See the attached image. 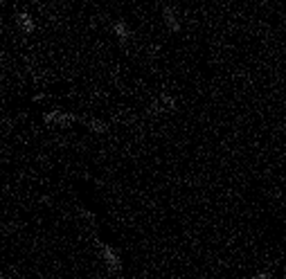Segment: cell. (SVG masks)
Masks as SVG:
<instances>
[{"label": "cell", "instance_id": "6da1fadb", "mask_svg": "<svg viewBox=\"0 0 286 279\" xmlns=\"http://www.w3.org/2000/svg\"><path fill=\"white\" fill-rule=\"evenodd\" d=\"M99 252H102V259L106 261V266H108L111 273H120V270H122V259H120V254L115 252L111 245L99 243Z\"/></svg>", "mask_w": 286, "mask_h": 279}, {"label": "cell", "instance_id": "30bf717a", "mask_svg": "<svg viewBox=\"0 0 286 279\" xmlns=\"http://www.w3.org/2000/svg\"><path fill=\"white\" fill-rule=\"evenodd\" d=\"M0 279H2V277H0Z\"/></svg>", "mask_w": 286, "mask_h": 279}, {"label": "cell", "instance_id": "3957f363", "mask_svg": "<svg viewBox=\"0 0 286 279\" xmlns=\"http://www.w3.org/2000/svg\"><path fill=\"white\" fill-rule=\"evenodd\" d=\"M16 23H18V27H21L25 34H32V32L36 30V23H34V18H32L27 11H21V14L16 16Z\"/></svg>", "mask_w": 286, "mask_h": 279}, {"label": "cell", "instance_id": "7a4b0ae2", "mask_svg": "<svg viewBox=\"0 0 286 279\" xmlns=\"http://www.w3.org/2000/svg\"><path fill=\"white\" fill-rule=\"evenodd\" d=\"M43 120H45V124H50V126H70V124L77 122V117L75 115H70V113H61V111L45 113Z\"/></svg>", "mask_w": 286, "mask_h": 279}, {"label": "cell", "instance_id": "ba28073f", "mask_svg": "<svg viewBox=\"0 0 286 279\" xmlns=\"http://www.w3.org/2000/svg\"><path fill=\"white\" fill-rule=\"evenodd\" d=\"M252 279H268V270H264V273H259L257 277H252Z\"/></svg>", "mask_w": 286, "mask_h": 279}, {"label": "cell", "instance_id": "277c9868", "mask_svg": "<svg viewBox=\"0 0 286 279\" xmlns=\"http://www.w3.org/2000/svg\"><path fill=\"white\" fill-rule=\"evenodd\" d=\"M176 106V99L171 95H163L158 102L151 106V113H163V111H171Z\"/></svg>", "mask_w": 286, "mask_h": 279}, {"label": "cell", "instance_id": "52a82bcc", "mask_svg": "<svg viewBox=\"0 0 286 279\" xmlns=\"http://www.w3.org/2000/svg\"><path fill=\"white\" fill-rule=\"evenodd\" d=\"M86 122V126L90 128V131H95V133H106V124L102 122V120H83Z\"/></svg>", "mask_w": 286, "mask_h": 279}, {"label": "cell", "instance_id": "9c48e42d", "mask_svg": "<svg viewBox=\"0 0 286 279\" xmlns=\"http://www.w3.org/2000/svg\"><path fill=\"white\" fill-rule=\"evenodd\" d=\"M95 279H104V277H95Z\"/></svg>", "mask_w": 286, "mask_h": 279}, {"label": "cell", "instance_id": "8992f818", "mask_svg": "<svg viewBox=\"0 0 286 279\" xmlns=\"http://www.w3.org/2000/svg\"><path fill=\"white\" fill-rule=\"evenodd\" d=\"M113 32L118 34V39H120L122 43H126L128 39H131V30L126 27V23H124V21H118V23H115V25H113Z\"/></svg>", "mask_w": 286, "mask_h": 279}, {"label": "cell", "instance_id": "5b68a950", "mask_svg": "<svg viewBox=\"0 0 286 279\" xmlns=\"http://www.w3.org/2000/svg\"><path fill=\"white\" fill-rule=\"evenodd\" d=\"M163 16H164V23L169 25V30H171V32H180V21L176 18V11L171 9V7L164 5L163 7Z\"/></svg>", "mask_w": 286, "mask_h": 279}]
</instances>
